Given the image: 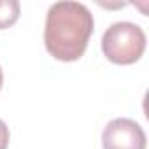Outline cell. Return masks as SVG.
Wrapping results in <instances>:
<instances>
[{
    "instance_id": "2",
    "label": "cell",
    "mask_w": 149,
    "mask_h": 149,
    "mask_svg": "<svg viewBox=\"0 0 149 149\" xmlns=\"http://www.w3.org/2000/svg\"><path fill=\"white\" fill-rule=\"evenodd\" d=\"M146 33L132 21L112 23L102 35V51L116 65H132L144 54Z\"/></svg>"
},
{
    "instance_id": "6",
    "label": "cell",
    "mask_w": 149,
    "mask_h": 149,
    "mask_svg": "<svg viewBox=\"0 0 149 149\" xmlns=\"http://www.w3.org/2000/svg\"><path fill=\"white\" fill-rule=\"evenodd\" d=\"M2 84H4V74H2V67H0V90H2Z\"/></svg>"
},
{
    "instance_id": "1",
    "label": "cell",
    "mask_w": 149,
    "mask_h": 149,
    "mask_svg": "<svg viewBox=\"0 0 149 149\" xmlns=\"http://www.w3.org/2000/svg\"><path fill=\"white\" fill-rule=\"evenodd\" d=\"M93 28V14L84 4L56 2L49 7L46 16V49L54 60L76 61L84 54Z\"/></svg>"
},
{
    "instance_id": "5",
    "label": "cell",
    "mask_w": 149,
    "mask_h": 149,
    "mask_svg": "<svg viewBox=\"0 0 149 149\" xmlns=\"http://www.w3.org/2000/svg\"><path fill=\"white\" fill-rule=\"evenodd\" d=\"M9 128H7V125L0 119V149H7V146H9Z\"/></svg>"
},
{
    "instance_id": "4",
    "label": "cell",
    "mask_w": 149,
    "mask_h": 149,
    "mask_svg": "<svg viewBox=\"0 0 149 149\" xmlns=\"http://www.w3.org/2000/svg\"><path fill=\"white\" fill-rule=\"evenodd\" d=\"M21 13V6L18 0H0V30L13 26Z\"/></svg>"
},
{
    "instance_id": "3",
    "label": "cell",
    "mask_w": 149,
    "mask_h": 149,
    "mask_svg": "<svg viewBox=\"0 0 149 149\" xmlns=\"http://www.w3.org/2000/svg\"><path fill=\"white\" fill-rule=\"evenodd\" d=\"M104 149H146V133L142 126L128 118H116L102 132Z\"/></svg>"
}]
</instances>
